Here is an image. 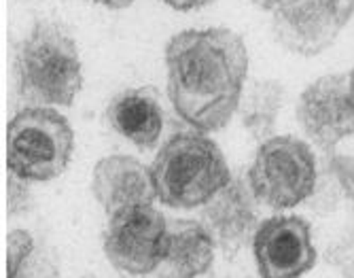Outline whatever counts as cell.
Here are the masks:
<instances>
[{
	"label": "cell",
	"instance_id": "6da1fadb",
	"mask_svg": "<svg viewBox=\"0 0 354 278\" xmlns=\"http://www.w3.org/2000/svg\"><path fill=\"white\" fill-rule=\"evenodd\" d=\"M246 75L248 49L234 30H183L166 45L170 102L200 132L227 126L240 106Z\"/></svg>",
	"mask_w": 354,
	"mask_h": 278
},
{
	"label": "cell",
	"instance_id": "7a4b0ae2",
	"mask_svg": "<svg viewBox=\"0 0 354 278\" xmlns=\"http://www.w3.org/2000/svg\"><path fill=\"white\" fill-rule=\"evenodd\" d=\"M17 94L32 106H73L83 87L79 47L62 24L41 19L15 53Z\"/></svg>",
	"mask_w": 354,
	"mask_h": 278
},
{
	"label": "cell",
	"instance_id": "3957f363",
	"mask_svg": "<svg viewBox=\"0 0 354 278\" xmlns=\"http://www.w3.org/2000/svg\"><path fill=\"white\" fill-rule=\"evenodd\" d=\"M149 170L155 198L180 210L204 206L232 180L223 151L200 130L170 136Z\"/></svg>",
	"mask_w": 354,
	"mask_h": 278
},
{
	"label": "cell",
	"instance_id": "277c9868",
	"mask_svg": "<svg viewBox=\"0 0 354 278\" xmlns=\"http://www.w3.org/2000/svg\"><path fill=\"white\" fill-rule=\"evenodd\" d=\"M73 151L75 132L55 109L28 106L7 128V168L30 183L57 178L68 168Z\"/></svg>",
	"mask_w": 354,
	"mask_h": 278
},
{
	"label": "cell",
	"instance_id": "5b68a950",
	"mask_svg": "<svg viewBox=\"0 0 354 278\" xmlns=\"http://www.w3.org/2000/svg\"><path fill=\"white\" fill-rule=\"evenodd\" d=\"M318 174V158L295 136H272L261 142L248 168V183L261 204L284 210L306 204Z\"/></svg>",
	"mask_w": 354,
	"mask_h": 278
},
{
	"label": "cell",
	"instance_id": "8992f818",
	"mask_svg": "<svg viewBox=\"0 0 354 278\" xmlns=\"http://www.w3.org/2000/svg\"><path fill=\"white\" fill-rule=\"evenodd\" d=\"M166 230V217L153 204L123 208L111 214L104 228V255L119 272L153 274L162 257Z\"/></svg>",
	"mask_w": 354,
	"mask_h": 278
},
{
	"label": "cell",
	"instance_id": "52a82bcc",
	"mask_svg": "<svg viewBox=\"0 0 354 278\" xmlns=\"http://www.w3.org/2000/svg\"><path fill=\"white\" fill-rule=\"evenodd\" d=\"M354 15V0H295L272 17L276 41L312 57L327 51Z\"/></svg>",
	"mask_w": 354,
	"mask_h": 278
},
{
	"label": "cell",
	"instance_id": "ba28073f",
	"mask_svg": "<svg viewBox=\"0 0 354 278\" xmlns=\"http://www.w3.org/2000/svg\"><path fill=\"white\" fill-rule=\"evenodd\" d=\"M297 121L323 156H333L344 138L354 136V102L348 77L325 75L312 81L297 100Z\"/></svg>",
	"mask_w": 354,
	"mask_h": 278
},
{
	"label": "cell",
	"instance_id": "9c48e42d",
	"mask_svg": "<svg viewBox=\"0 0 354 278\" xmlns=\"http://www.w3.org/2000/svg\"><path fill=\"white\" fill-rule=\"evenodd\" d=\"M254 263L261 278H301L316 266V249L306 219L276 214L252 238Z\"/></svg>",
	"mask_w": 354,
	"mask_h": 278
},
{
	"label": "cell",
	"instance_id": "30bf717a",
	"mask_svg": "<svg viewBox=\"0 0 354 278\" xmlns=\"http://www.w3.org/2000/svg\"><path fill=\"white\" fill-rule=\"evenodd\" d=\"M259 204L248 183V174H232V180L204 204L202 223L225 259H236L252 244L261 225Z\"/></svg>",
	"mask_w": 354,
	"mask_h": 278
},
{
	"label": "cell",
	"instance_id": "8fae6325",
	"mask_svg": "<svg viewBox=\"0 0 354 278\" xmlns=\"http://www.w3.org/2000/svg\"><path fill=\"white\" fill-rule=\"evenodd\" d=\"M91 194L111 214L140 204H153L155 189L151 170L132 156H109L93 168Z\"/></svg>",
	"mask_w": 354,
	"mask_h": 278
},
{
	"label": "cell",
	"instance_id": "7c38bea8",
	"mask_svg": "<svg viewBox=\"0 0 354 278\" xmlns=\"http://www.w3.org/2000/svg\"><path fill=\"white\" fill-rule=\"evenodd\" d=\"M109 126L140 151L157 147L164 130V111L155 87H130L119 91L104 111Z\"/></svg>",
	"mask_w": 354,
	"mask_h": 278
},
{
	"label": "cell",
	"instance_id": "4fadbf2b",
	"mask_svg": "<svg viewBox=\"0 0 354 278\" xmlns=\"http://www.w3.org/2000/svg\"><path fill=\"white\" fill-rule=\"evenodd\" d=\"M216 244L204 223L176 219L168 223L157 278H198L212 266Z\"/></svg>",
	"mask_w": 354,
	"mask_h": 278
},
{
	"label": "cell",
	"instance_id": "5bb4252c",
	"mask_svg": "<svg viewBox=\"0 0 354 278\" xmlns=\"http://www.w3.org/2000/svg\"><path fill=\"white\" fill-rule=\"evenodd\" d=\"M286 102V87L276 79H259L250 83L240 100V121L250 138L266 142L274 136L280 111Z\"/></svg>",
	"mask_w": 354,
	"mask_h": 278
},
{
	"label": "cell",
	"instance_id": "9a60e30c",
	"mask_svg": "<svg viewBox=\"0 0 354 278\" xmlns=\"http://www.w3.org/2000/svg\"><path fill=\"white\" fill-rule=\"evenodd\" d=\"M344 198H346V192L331 166V160L329 156H323V162L318 164L316 185L310 198L306 200V206L308 210L318 214V217H327V214H333L339 208Z\"/></svg>",
	"mask_w": 354,
	"mask_h": 278
},
{
	"label": "cell",
	"instance_id": "2e32d148",
	"mask_svg": "<svg viewBox=\"0 0 354 278\" xmlns=\"http://www.w3.org/2000/svg\"><path fill=\"white\" fill-rule=\"evenodd\" d=\"M35 238L26 230H13L7 236V278H21L30 259L35 257Z\"/></svg>",
	"mask_w": 354,
	"mask_h": 278
},
{
	"label": "cell",
	"instance_id": "e0dca14e",
	"mask_svg": "<svg viewBox=\"0 0 354 278\" xmlns=\"http://www.w3.org/2000/svg\"><path fill=\"white\" fill-rule=\"evenodd\" d=\"M325 257L342 278H354V225L329 246Z\"/></svg>",
	"mask_w": 354,
	"mask_h": 278
},
{
	"label": "cell",
	"instance_id": "ac0fdd59",
	"mask_svg": "<svg viewBox=\"0 0 354 278\" xmlns=\"http://www.w3.org/2000/svg\"><path fill=\"white\" fill-rule=\"evenodd\" d=\"M30 180L9 172L7 176V210L11 217L15 214H24L32 208L35 200H32V189H30Z\"/></svg>",
	"mask_w": 354,
	"mask_h": 278
},
{
	"label": "cell",
	"instance_id": "d6986e66",
	"mask_svg": "<svg viewBox=\"0 0 354 278\" xmlns=\"http://www.w3.org/2000/svg\"><path fill=\"white\" fill-rule=\"evenodd\" d=\"M331 166L342 183V187L346 192V198L352 202L354 206V156H329Z\"/></svg>",
	"mask_w": 354,
	"mask_h": 278
},
{
	"label": "cell",
	"instance_id": "ffe728a7",
	"mask_svg": "<svg viewBox=\"0 0 354 278\" xmlns=\"http://www.w3.org/2000/svg\"><path fill=\"white\" fill-rule=\"evenodd\" d=\"M164 5H168L170 9L174 11H180V13H189V11H198V9H204L206 5H210L212 0H162Z\"/></svg>",
	"mask_w": 354,
	"mask_h": 278
},
{
	"label": "cell",
	"instance_id": "44dd1931",
	"mask_svg": "<svg viewBox=\"0 0 354 278\" xmlns=\"http://www.w3.org/2000/svg\"><path fill=\"white\" fill-rule=\"evenodd\" d=\"M250 3H252L257 9H261V11H272V13H276V11H280V9L288 7L291 3H295V0H250Z\"/></svg>",
	"mask_w": 354,
	"mask_h": 278
},
{
	"label": "cell",
	"instance_id": "7402d4cb",
	"mask_svg": "<svg viewBox=\"0 0 354 278\" xmlns=\"http://www.w3.org/2000/svg\"><path fill=\"white\" fill-rule=\"evenodd\" d=\"M89 3L102 5L106 9H125V7H130L134 0H89Z\"/></svg>",
	"mask_w": 354,
	"mask_h": 278
},
{
	"label": "cell",
	"instance_id": "603a6c76",
	"mask_svg": "<svg viewBox=\"0 0 354 278\" xmlns=\"http://www.w3.org/2000/svg\"><path fill=\"white\" fill-rule=\"evenodd\" d=\"M348 89H350V98H352V102H354V68H352L350 75H348Z\"/></svg>",
	"mask_w": 354,
	"mask_h": 278
}]
</instances>
